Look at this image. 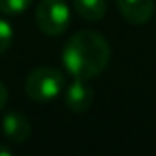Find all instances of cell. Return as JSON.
I'll use <instances>...</instances> for the list:
<instances>
[{
    "mask_svg": "<svg viewBox=\"0 0 156 156\" xmlns=\"http://www.w3.org/2000/svg\"><path fill=\"white\" fill-rule=\"evenodd\" d=\"M110 61V46L105 37L92 30L77 31L62 48V64L75 79H92Z\"/></svg>",
    "mask_w": 156,
    "mask_h": 156,
    "instance_id": "obj_1",
    "label": "cell"
},
{
    "mask_svg": "<svg viewBox=\"0 0 156 156\" xmlns=\"http://www.w3.org/2000/svg\"><path fill=\"white\" fill-rule=\"evenodd\" d=\"M64 87V75L55 66H39L26 77V96L33 101H51Z\"/></svg>",
    "mask_w": 156,
    "mask_h": 156,
    "instance_id": "obj_2",
    "label": "cell"
},
{
    "mask_svg": "<svg viewBox=\"0 0 156 156\" xmlns=\"http://www.w3.org/2000/svg\"><path fill=\"white\" fill-rule=\"evenodd\" d=\"M35 20L42 33L57 37L64 33L70 26V8L64 0H41Z\"/></svg>",
    "mask_w": 156,
    "mask_h": 156,
    "instance_id": "obj_3",
    "label": "cell"
},
{
    "mask_svg": "<svg viewBox=\"0 0 156 156\" xmlns=\"http://www.w3.org/2000/svg\"><path fill=\"white\" fill-rule=\"evenodd\" d=\"M64 99H66V107H68L72 112L81 114V112H87V110L92 107L94 92H92V88L85 83V79H75L73 83H70Z\"/></svg>",
    "mask_w": 156,
    "mask_h": 156,
    "instance_id": "obj_4",
    "label": "cell"
},
{
    "mask_svg": "<svg viewBox=\"0 0 156 156\" xmlns=\"http://www.w3.org/2000/svg\"><path fill=\"white\" fill-rule=\"evenodd\" d=\"M121 15L134 26L145 24L154 13L152 0H118Z\"/></svg>",
    "mask_w": 156,
    "mask_h": 156,
    "instance_id": "obj_5",
    "label": "cell"
},
{
    "mask_svg": "<svg viewBox=\"0 0 156 156\" xmlns=\"http://www.w3.org/2000/svg\"><path fill=\"white\" fill-rule=\"evenodd\" d=\"M2 130L13 143H24L31 134V123L20 112H8L2 119Z\"/></svg>",
    "mask_w": 156,
    "mask_h": 156,
    "instance_id": "obj_6",
    "label": "cell"
},
{
    "mask_svg": "<svg viewBox=\"0 0 156 156\" xmlns=\"http://www.w3.org/2000/svg\"><path fill=\"white\" fill-rule=\"evenodd\" d=\"M73 9L85 20H99L107 13V2L105 0H73Z\"/></svg>",
    "mask_w": 156,
    "mask_h": 156,
    "instance_id": "obj_7",
    "label": "cell"
},
{
    "mask_svg": "<svg viewBox=\"0 0 156 156\" xmlns=\"http://www.w3.org/2000/svg\"><path fill=\"white\" fill-rule=\"evenodd\" d=\"M33 0H0V13L4 15H17L26 11Z\"/></svg>",
    "mask_w": 156,
    "mask_h": 156,
    "instance_id": "obj_8",
    "label": "cell"
},
{
    "mask_svg": "<svg viewBox=\"0 0 156 156\" xmlns=\"http://www.w3.org/2000/svg\"><path fill=\"white\" fill-rule=\"evenodd\" d=\"M13 28L6 19H0V53H4L13 42Z\"/></svg>",
    "mask_w": 156,
    "mask_h": 156,
    "instance_id": "obj_9",
    "label": "cell"
},
{
    "mask_svg": "<svg viewBox=\"0 0 156 156\" xmlns=\"http://www.w3.org/2000/svg\"><path fill=\"white\" fill-rule=\"evenodd\" d=\"M8 103V88L4 87V83L0 81V110L4 108V105Z\"/></svg>",
    "mask_w": 156,
    "mask_h": 156,
    "instance_id": "obj_10",
    "label": "cell"
},
{
    "mask_svg": "<svg viewBox=\"0 0 156 156\" xmlns=\"http://www.w3.org/2000/svg\"><path fill=\"white\" fill-rule=\"evenodd\" d=\"M0 156H11V149L6 145H0Z\"/></svg>",
    "mask_w": 156,
    "mask_h": 156,
    "instance_id": "obj_11",
    "label": "cell"
}]
</instances>
